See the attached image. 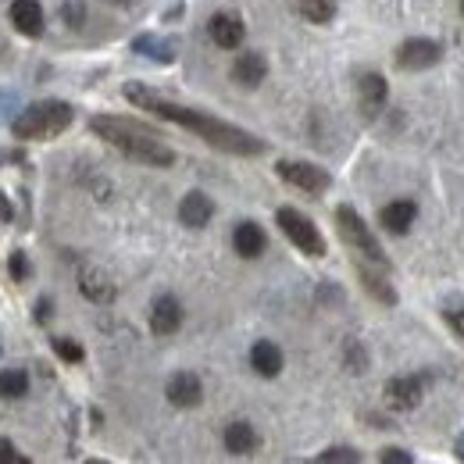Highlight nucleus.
Masks as SVG:
<instances>
[{"label": "nucleus", "mask_w": 464, "mask_h": 464, "mask_svg": "<svg viewBox=\"0 0 464 464\" xmlns=\"http://www.w3.org/2000/svg\"><path fill=\"white\" fill-rule=\"evenodd\" d=\"M421 393H425V379L421 375H404V379H390L386 382V401L397 411L418 407L421 404Z\"/></svg>", "instance_id": "9"}, {"label": "nucleus", "mask_w": 464, "mask_h": 464, "mask_svg": "<svg viewBox=\"0 0 464 464\" xmlns=\"http://www.w3.org/2000/svg\"><path fill=\"white\" fill-rule=\"evenodd\" d=\"M72 118H75V111L64 101H40V104L25 108L22 115L14 118L11 132L18 140H54L72 125Z\"/></svg>", "instance_id": "3"}, {"label": "nucleus", "mask_w": 464, "mask_h": 464, "mask_svg": "<svg viewBox=\"0 0 464 464\" xmlns=\"http://www.w3.org/2000/svg\"><path fill=\"white\" fill-rule=\"evenodd\" d=\"M7 272H11L14 283H25V279H29V257H25L22 250H14V254L7 257Z\"/></svg>", "instance_id": "28"}, {"label": "nucleus", "mask_w": 464, "mask_h": 464, "mask_svg": "<svg viewBox=\"0 0 464 464\" xmlns=\"http://www.w3.org/2000/svg\"><path fill=\"white\" fill-rule=\"evenodd\" d=\"M179 325H182V304L175 296H158L150 307V329L158 336H172Z\"/></svg>", "instance_id": "14"}, {"label": "nucleus", "mask_w": 464, "mask_h": 464, "mask_svg": "<svg viewBox=\"0 0 464 464\" xmlns=\"http://www.w3.org/2000/svg\"><path fill=\"white\" fill-rule=\"evenodd\" d=\"M382 464H414V458L407 454V450H397V447H390V450H382Z\"/></svg>", "instance_id": "31"}, {"label": "nucleus", "mask_w": 464, "mask_h": 464, "mask_svg": "<svg viewBox=\"0 0 464 464\" xmlns=\"http://www.w3.org/2000/svg\"><path fill=\"white\" fill-rule=\"evenodd\" d=\"M61 14H64V25H72V29H82L86 25V4L82 0H64L61 4Z\"/></svg>", "instance_id": "27"}, {"label": "nucleus", "mask_w": 464, "mask_h": 464, "mask_svg": "<svg viewBox=\"0 0 464 464\" xmlns=\"http://www.w3.org/2000/svg\"><path fill=\"white\" fill-rule=\"evenodd\" d=\"M276 222H279V229L286 232V239H290L293 246L304 250L307 257H322L325 254V239H322L318 226L307 215H300L296 208H279L276 211Z\"/></svg>", "instance_id": "5"}, {"label": "nucleus", "mask_w": 464, "mask_h": 464, "mask_svg": "<svg viewBox=\"0 0 464 464\" xmlns=\"http://www.w3.org/2000/svg\"><path fill=\"white\" fill-rule=\"evenodd\" d=\"M136 54H143V58H154V61H161V64H169V61L175 58V51L165 44V40H154V36H140L136 44Z\"/></svg>", "instance_id": "24"}, {"label": "nucleus", "mask_w": 464, "mask_h": 464, "mask_svg": "<svg viewBox=\"0 0 464 464\" xmlns=\"http://www.w3.org/2000/svg\"><path fill=\"white\" fill-rule=\"evenodd\" d=\"M51 318V300H40L36 304V322H47Z\"/></svg>", "instance_id": "34"}, {"label": "nucleus", "mask_w": 464, "mask_h": 464, "mask_svg": "<svg viewBox=\"0 0 464 464\" xmlns=\"http://www.w3.org/2000/svg\"><path fill=\"white\" fill-rule=\"evenodd\" d=\"M165 397L175 407H197L200 397H204V386H200V379L193 372H175L169 379V386H165Z\"/></svg>", "instance_id": "12"}, {"label": "nucleus", "mask_w": 464, "mask_h": 464, "mask_svg": "<svg viewBox=\"0 0 464 464\" xmlns=\"http://www.w3.org/2000/svg\"><path fill=\"white\" fill-rule=\"evenodd\" d=\"M296 11H300L307 22L325 25V22H333V14H336V0H296Z\"/></svg>", "instance_id": "22"}, {"label": "nucleus", "mask_w": 464, "mask_h": 464, "mask_svg": "<svg viewBox=\"0 0 464 464\" xmlns=\"http://www.w3.org/2000/svg\"><path fill=\"white\" fill-rule=\"evenodd\" d=\"M347 361H350V368H353V372H361V368H364V353H361L357 343H347Z\"/></svg>", "instance_id": "32"}, {"label": "nucleus", "mask_w": 464, "mask_h": 464, "mask_svg": "<svg viewBox=\"0 0 464 464\" xmlns=\"http://www.w3.org/2000/svg\"><path fill=\"white\" fill-rule=\"evenodd\" d=\"M440 58H443V47L436 40H404L397 51V64L404 72H425V68L440 64Z\"/></svg>", "instance_id": "7"}, {"label": "nucleus", "mask_w": 464, "mask_h": 464, "mask_svg": "<svg viewBox=\"0 0 464 464\" xmlns=\"http://www.w3.org/2000/svg\"><path fill=\"white\" fill-rule=\"evenodd\" d=\"M121 93H125V101H132L136 108H143V111H150V115L165 118V121H175V125L197 132L204 143H211V147H218V150H226V154L254 158V154L265 150V140L250 136L246 129L229 125V121H222V118H215V115H204V111H193V108H182V104H172V101H165L161 93H154L150 86H143V82H125Z\"/></svg>", "instance_id": "1"}, {"label": "nucleus", "mask_w": 464, "mask_h": 464, "mask_svg": "<svg viewBox=\"0 0 464 464\" xmlns=\"http://www.w3.org/2000/svg\"><path fill=\"white\" fill-rule=\"evenodd\" d=\"M211 215H215V204H211V197L200 193V189L186 193L182 204H179V218H182V226H189V229H204V226L211 222Z\"/></svg>", "instance_id": "13"}, {"label": "nucleus", "mask_w": 464, "mask_h": 464, "mask_svg": "<svg viewBox=\"0 0 464 464\" xmlns=\"http://www.w3.org/2000/svg\"><path fill=\"white\" fill-rule=\"evenodd\" d=\"M0 464H33L11 440H0Z\"/></svg>", "instance_id": "29"}, {"label": "nucleus", "mask_w": 464, "mask_h": 464, "mask_svg": "<svg viewBox=\"0 0 464 464\" xmlns=\"http://www.w3.org/2000/svg\"><path fill=\"white\" fill-rule=\"evenodd\" d=\"M51 347H54V353H58L64 364H79L86 353H82V347L75 343V340H64V336H54L51 340Z\"/></svg>", "instance_id": "26"}, {"label": "nucleus", "mask_w": 464, "mask_h": 464, "mask_svg": "<svg viewBox=\"0 0 464 464\" xmlns=\"http://www.w3.org/2000/svg\"><path fill=\"white\" fill-rule=\"evenodd\" d=\"M361 283H364V290L372 293L379 304H397V293H393V286L379 276V272H372V268H361Z\"/></svg>", "instance_id": "23"}, {"label": "nucleus", "mask_w": 464, "mask_h": 464, "mask_svg": "<svg viewBox=\"0 0 464 464\" xmlns=\"http://www.w3.org/2000/svg\"><path fill=\"white\" fill-rule=\"evenodd\" d=\"M90 129L101 140H108L115 150H121L125 158H132V161H143V165H154V169H169L175 161L172 147L161 136H154L147 125H140V121H129V118H115V115H97L90 121Z\"/></svg>", "instance_id": "2"}, {"label": "nucleus", "mask_w": 464, "mask_h": 464, "mask_svg": "<svg viewBox=\"0 0 464 464\" xmlns=\"http://www.w3.org/2000/svg\"><path fill=\"white\" fill-rule=\"evenodd\" d=\"M232 246H236V254L239 257H261L265 254V246H268V236H265V229L257 226V222H239L236 226V232H232Z\"/></svg>", "instance_id": "15"}, {"label": "nucleus", "mask_w": 464, "mask_h": 464, "mask_svg": "<svg viewBox=\"0 0 464 464\" xmlns=\"http://www.w3.org/2000/svg\"><path fill=\"white\" fill-rule=\"evenodd\" d=\"M311 464H361V454L353 447H329V450H322Z\"/></svg>", "instance_id": "25"}, {"label": "nucleus", "mask_w": 464, "mask_h": 464, "mask_svg": "<svg viewBox=\"0 0 464 464\" xmlns=\"http://www.w3.org/2000/svg\"><path fill=\"white\" fill-rule=\"evenodd\" d=\"M357 90H361V111H364L368 118H375L382 108H386L390 86H386V79H382L379 72H364L361 82H357Z\"/></svg>", "instance_id": "11"}, {"label": "nucleus", "mask_w": 464, "mask_h": 464, "mask_svg": "<svg viewBox=\"0 0 464 464\" xmlns=\"http://www.w3.org/2000/svg\"><path fill=\"white\" fill-rule=\"evenodd\" d=\"M7 14H11V25L22 36H40L44 33V7H40V0H11Z\"/></svg>", "instance_id": "10"}, {"label": "nucleus", "mask_w": 464, "mask_h": 464, "mask_svg": "<svg viewBox=\"0 0 464 464\" xmlns=\"http://www.w3.org/2000/svg\"><path fill=\"white\" fill-rule=\"evenodd\" d=\"M111 4H118V7H121V4H129V0H111Z\"/></svg>", "instance_id": "36"}, {"label": "nucleus", "mask_w": 464, "mask_h": 464, "mask_svg": "<svg viewBox=\"0 0 464 464\" xmlns=\"http://www.w3.org/2000/svg\"><path fill=\"white\" fill-rule=\"evenodd\" d=\"M11 218H14V208H11V204H7V197L0 193V222H11Z\"/></svg>", "instance_id": "33"}, {"label": "nucleus", "mask_w": 464, "mask_h": 464, "mask_svg": "<svg viewBox=\"0 0 464 464\" xmlns=\"http://www.w3.org/2000/svg\"><path fill=\"white\" fill-rule=\"evenodd\" d=\"M250 368H254L257 375H265V379H276V375L283 372V350L276 347L272 340L254 343V350H250Z\"/></svg>", "instance_id": "18"}, {"label": "nucleus", "mask_w": 464, "mask_h": 464, "mask_svg": "<svg viewBox=\"0 0 464 464\" xmlns=\"http://www.w3.org/2000/svg\"><path fill=\"white\" fill-rule=\"evenodd\" d=\"M461 14H464V0H461Z\"/></svg>", "instance_id": "38"}, {"label": "nucleus", "mask_w": 464, "mask_h": 464, "mask_svg": "<svg viewBox=\"0 0 464 464\" xmlns=\"http://www.w3.org/2000/svg\"><path fill=\"white\" fill-rule=\"evenodd\" d=\"M79 290H82L86 300H93V304H111L115 300V283L101 268H82L79 272Z\"/></svg>", "instance_id": "16"}, {"label": "nucleus", "mask_w": 464, "mask_h": 464, "mask_svg": "<svg viewBox=\"0 0 464 464\" xmlns=\"http://www.w3.org/2000/svg\"><path fill=\"white\" fill-rule=\"evenodd\" d=\"M222 443H226V450H229V454L243 458V454H254L261 440H257V432H254V425H250V421H232V425H226Z\"/></svg>", "instance_id": "19"}, {"label": "nucleus", "mask_w": 464, "mask_h": 464, "mask_svg": "<svg viewBox=\"0 0 464 464\" xmlns=\"http://www.w3.org/2000/svg\"><path fill=\"white\" fill-rule=\"evenodd\" d=\"M276 172H279V179H286L290 186L304 189V193H311V197H318V193H325V189L333 186V179H329L325 169L307 165V161H279Z\"/></svg>", "instance_id": "6"}, {"label": "nucleus", "mask_w": 464, "mask_h": 464, "mask_svg": "<svg viewBox=\"0 0 464 464\" xmlns=\"http://www.w3.org/2000/svg\"><path fill=\"white\" fill-rule=\"evenodd\" d=\"M458 458L464 461V436H461V443H458Z\"/></svg>", "instance_id": "35"}, {"label": "nucleus", "mask_w": 464, "mask_h": 464, "mask_svg": "<svg viewBox=\"0 0 464 464\" xmlns=\"http://www.w3.org/2000/svg\"><path fill=\"white\" fill-rule=\"evenodd\" d=\"M265 75H268V64H265L261 54H239L236 64H232V79H236L239 86H246V90L261 86V82H265Z\"/></svg>", "instance_id": "20"}, {"label": "nucleus", "mask_w": 464, "mask_h": 464, "mask_svg": "<svg viewBox=\"0 0 464 464\" xmlns=\"http://www.w3.org/2000/svg\"><path fill=\"white\" fill-rule=\"evenodd\" d=\"M336 226H340V236L347 239L350 246L357 250V254H364V261H372V265H379V268H386V254H382V246H379V239L372 236V229L364 226V218L353 211V208H340L336 211Z\"/></svg>", "instance_id": "4"}, {"label": "nucleus", "mask_w": 464, "mask_h": 464, "mask_svg": "<svg viewBox=\"0 0 464 464\" xmlns=\"http://www.w3.org/2000/svg\"><path fill=\"white\" fill-rule=\"evenodd\" d=\"M208 33H211V40H215L222 51H236V47L246 40V25H243V18H239L236 11H218V14H211Z\"/></svg>", "instance_id": "8"}, {"label": "nucleus", "mask_w": 464, "mask_h": 464, "mask_svg": "<svg viewBox=\"0 0 464 464\" xmlns=\"http://www.w3.org/2000/svg\"><path fill=\"white\" fill-rule=\"evenodd\" d=\"M443 318H447V325H450V329L464 340V307H447V314H443Z\"/></svg>", "instance_id": "30"}, {"label": "nucleus", "mask_w": 464, "mask_h": 464, "mask_svg": "<svg viewBox=\"0 0 464 464\" xmlns=\"http://www.w3.org/2000/svg\"><path fill=\"white\" fill-rule=\"evenodd\" d=\"M414 218H418V208H414V200H393V204H386V208L379 211V222H382V229L393 232V236H404V232L414 226Z\"/></svg>", "instance_id": "17"}, {"label": "nucleus", "mask_w": 464, "mask_h": 464, "mask_svg": "<svg viewBox=\"0 0 464 464\" xmlns=\"http://www.w3.org/2000/svg\"><path fill=\"white\" fill-rule=\"evenodd\" d=\"M86 464H108V461H86Z\"/></svg>", "instance_id": "37"}, {"label": "nucleus", "mask_w": 464, "mask_h": 464, "mask_svg": "<svg viewBox=\"0 0 464 464\" xmlns=\"http://www.w3.org/2000/svg\"><path fill=\"white\" fill-rule=\"evenodd\" d=\"M29 393V375L22 368L0 372V401H22Z\"/></svg>", "instance_id": "21"}]
</instances>
